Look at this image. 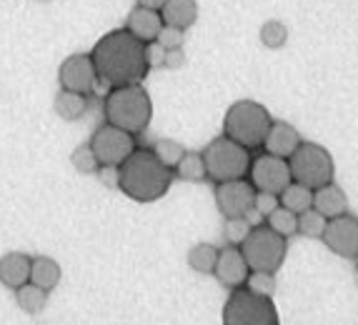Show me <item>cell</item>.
Listing matches in <instances>:
<instances>
[{
	"instance_id": "6da1fadb",
	"label": "cell",
	"mask_w": 358,
	"mask_h": 325,
	"mask_svg": "<svg viewBox=\"0 0 358 325\" xmlns=\"http://www.w3.org/2000/svg\"><path fill=\"white\" fill-rule=\"evenodd\" d=\"M90 58L96 65L98 83L108 88L141 83L148 75V58H145V43L133 38L126 28L110 30L93 45Z\"/></svg>"
},
{
	"instance_id": "7a4b0ae2",
	"label": "cell",
	"mask_w": 358,
	"mask_h": 325,
	"mask_svg": "<svg viewBox=\"0 0 358 325\" xmlns=\"http://www.w3.org/2000/svg\"><path fill=\"white\" fill-rule=\"evenodd\" d=\"M171 168L155 158L153 150H133L118 166V188L138 203H153L171 188Z\"/></svg>"
},
{
	"instance_id": "3957f363",
	"label": "cell",
	"mask_w": 358,
	"mask_h": 325,
	"mask_svg": "<svg viewBox=\"0 0 358 325\" xmlns=\"http://www.w3.org/2000/svg\"><path fill=\"white\" fill-rule=\"evenodd\" d=\"M103 115H106V123L136 136L148 128L150 118H153V103L141 83L118 85V88L108 90L106 101H103Z\"/></svg>"
},
{
	"instance_id": "277c9868",
	"label": "cell",
	"mask_w": 358,
	"mask_h": 325,
	"mask_svg": "<svg viewBox=\"0 0 358 325\" xmlns=\"http://www.w3.org/2000/svg\"><path fill=\"white\" fill-rule=\"evenodd\" d=\"M271 128L268 110L256 101H238L228 108L223 118V130L231 140L241 143L243 148H258L263 145Z\"/></svg>"
},
{
	"instance_id": "5b68a950",
	"label": "cell",
	"mask_w": 358,
	"mask_h": 325,
	"mask_svg": "<svg viewBox=\"0 0 358 325\" xmlns=\"http://www.w3.org/2000/svg\"><path fill=\"white\" fill-rule=\"evenodd\" d=\"M203 166L206 175L215 183H223V180H238L248 173L251 168V155L248 148H243L241 143L231 140L228 136L215 138L208 148L203 150Z\"/></svg>"
},
{
	"instance_id": "8992f818",
	"label": "cell",
	"mask_w": 358,
	"mask_h": 325,
	"mask_svg": "<svg viewBox=\"0 0 358 325\" xmlns=\"http://www.w3.org/2000/svg\"><path fill=\"white\" fill-rule=\"evenodd\" d=\"M241 253L251 270L275 273L286 258V238L266 225H258V228H251L248 236L241 240Z\"/></svg>"
},
{
	"instance_id": "52a82bcc",
	"label": "cell",
	"mask_w": 358,
	"mask_h": 325,
	"mask_svg": "<svg viewBox=\"0 0 358 325\" xmlns=\"http://www.w3.org/2000/svg\"><path fill=\"white\" fill-rule=\"evenodd\" d=\"M291 178L306 188L316 190L334 180V158L326 148L316 143H301L291 153Z\"/></svg>"
},
{
	"instance_id": "ba28073f",
	"label": "cell",
	"mask_w": 358,
	"mask_h": 325,
	"mask_svg": "<svg viewBox=\"0 0 358 325\" xmlns=\"http://www.w3.org/2000/svg\"><path fill=\"white\" fill-rule=\"evenodd\" d=\"M223 325H278V313L271 298L253 290H233L223 308Z\"/></svg>"
},
{
	"instance_id": "9c48e42d",
	"label": "cell",
	"mask_w": 358,
	"mask_h": 325,
	"mask_svg": "<svg viewBox=\"0 0 358 325\" xmlns=\"http://www.w3.org/2000/svg\"><path fill=\"white\" fill-rule=\"evenodd\" d=\"M88 145H90V150L96 153L101 166H113V168H118L120 163L136 150V140H133L131 133L115 128V125H110V123H103L101 128L93 133Z\"/></svg>"
},
{
	"instance_id": "30bf717a",
	"label": "cell",
	"mask_w": 358,
	"mask_h": 325,
	"mask_svg": "<svg viewBox=\"0 0 358 325\" xmlns=\"http://www.w3.org/2000/svg\"><path fill=\"white\" fill-rule=\"evenodd\" d=\"M58 80L63 90L88 95L98 88V73L90 53H73L68 55L58 68Z\"/></svg>"
},
{
	"instance_id": "8fae6325",
	"label": "cell",
	"mask_w": 358,
	"mask_h": 325,
	"mask_svg": "<svg viewBox=\"0 0 358 325\" xmlns=\"http://www.w3.org/2000/svg\"><path fill=\"white\" fill-rule=\"evenodd\" d=\"M248 171H251L253 188L263 190V193L281 195L286 190V185H291L293 180L286 158H278V155H271V153L256 158V163Z\"/></svg>"
},
{
	"instance_id": "7c38bea8",
	"label": "cell",
	"mask_w": 358,
	"mask_h": 325,
	"mask_svg": "<svg viewBox=\"0 0 358 325\" xmlns=\"http://www.w3.org/2000/svg\"><path fill=\"white\" fill-rule=\"evenodd\" d=\"M253 201H256V188L253 183H245L243 178L223 180L215 188V203H218L223 218H243L253 208Z\"/></svg>"
},
{
	"instance_id": "4fadbf2b",
	"label": "cell",
	"mask_w": 358,
	"mask_h": 325,
	"mask_svg": "<svg viewBox=\"0 0 358 325\" xmlns=\"http://www.w3.org/2000/svg\"><path fill=\"white\" fill-rule=\"evenodd\" d=\"M323 240L341 258H358V220L348 218L346 213L331 218L323 231Z\"/></svg>"
},
{
	"instance_id": "5bb4252c",
	"label": "cell",
	"mask_w": 358,
	"mask_h": 325,
	"mask_svg": "<svg viewBox=\"0 0 358 325\" xmlns=\"http://www.w3.org/2000/svg\"><path fill=\"white\" fill-rule=\"evenodd\" d=\"M248 263H245L243 253H241L238 248H223L218 250V260H215V278L221 280L223 285H228V288H241V285L245 283V278H248Z\"/></svg>"
},
{
	"instance_id": "9a60e30c",
	"label": "cell",
	"mask_w": 358,
	"mask_h": 325,
	"mask_svg": "<svg viewBox=\"0 0 358 325\" xmlns=\"http://www.w3.org/2000/svg\"><path fill=\"white\" fill-rule=\"evenodd\" d=\"M163 28V18L158 10H150V8H141L136 6L131 10L126 20V30L131 33L133 38H138L141 43H150L155 41L158 30Z\"/></svg>"
},
{
	"instance_id": "2e32d148",
	"label": "cell",
	"mask_w": 358,
	"mask_h": 325,
	"mask_svg": "<svg viewBox=\"0 0 358 325\" xmlns=\"http://www.w3.org/2000/svg\"><path fill=\"white\" fill-rule=\"evenodd\" d=\"M266 150L278 158H291V153L301 145L299 130L288 123H271L268 136H266Z\"/></svg>"
},
{
	"instance_id": "e0dca14e",
	"label": "cell",
	"mask_w": 358,
	"mask_h": 325,
	"mask_svg": "<svg viewBox=\"0 0 358 325\" xmlns=\"http://www.w3.org/2000/svg\"><path fill=\"white\" fill-rule=\"evenodd\" d=\"M30 280V258L25 253H6L0 258V283L15 290Z\"/></svg>"
},
{
	"instance_id": "ac0fdd59",
	"label": "cell",
	"mask_w": 358,
	"mask_h": 325,
	"mask_svg": "<svg viewBox=\"0 0 358 325\" xmlns=\"http://www.w3.org/2000/svg\"><path fill=\"white\" fill-rule=\"evenodd\" d=\"M313 210L323 215V218H338V215L346 213L348 201H346V193L334 183H326L321 188H316L313 193Z\"/></svg>"
},
{
	"instance_id": "d6986e66",
	"label": "cell",
	"mask_w": 358,
	"mask_h": 325,
	"mask_svg": "<svg viewBox=\"0 0 358 325\" xmlns=\"http://www.w3.org/2000/svg\"><path fill=\"white\" fill-rule=\"evenodd\" d=\"M163 25H173V28H191L198 20V3L196 0H166L161 8Z\"/></svg>"
},
{
	"instance_id": "ffe728a7",
	"label": "cell",
	"mask_w": 358,
	"mask_h": 325,
	"mask_svg": "<svg viewBox=\"0 0 358 325\" xmlns=\"http://www.w3.org/2000/svg\"><path fill=\"white\" fill-rule=\"evenodd\" d=\"M30 283L43 290H53L60 283V266L55 258L48 255H38L30 258Z\"/></svg>"
},
{
	"instance_id": "44dd1931",
	"label": "cell",
	"mask_w": 358,
	"mask_h": 325,
	"mask_svg": "<svg viewBox=\"0 0 358 325\" xmlns=\"http://www.w3.org/2000/svg\"><path fill=\"white\" fill-rule=\"evenodd\" d=\"M88 108V98L80 93H73V90H58L53 101V110L58 113V118L63 120H78Z\"/></svg>"
},
{
	"instance_id": "7402d4cb",
	"label": "cell",
	"mask_w": 358,
	"mask_h": 325,
	"mask_svg": "<svg viewBox=\"0 0 358 325\" xmlns=\"http://www.w3.org/2000/svg\"><path fill=\"white\" fill-rule=\"evenodd\" d=\"M15 303H18L20 310L36 315V313H41L43 308H45V303H48V290L38 288V285H33L28 280L25 285L15 288Z\"/></svg>"
},
{
	"instance_id": "603a6c76",
	"label": "cell",
	"mask_w": 358,
	"mask_h": 325,
	"mask_svg": "<svg viewBox=\"0 0 358 325\" xmlns=\"http://www.w3.org/2000/svg\"><path fill=\"white\" fill-rule=\"evenodd\" d=\"M281 201H283V208H288L291 213L299 215L313 205V190L301 183H291V185H286V190L281 193Z\"/></svg>"
},
{
	"instance_id": "cb8c5ba5",
	"label": "cell",
	"mask_w": 358,
	"mask_h": 325,
	"mask_svg": "<svg viewBox=\"0 0 358 325\" xmlns=\"http://www.w3.org/2000/svg\"><path fill=\"white\" fill-rule=\"evenodd\" d=\"M215 260H218V250L210 243H198L188 253V266L196 273H213Z\"/></svg>"
},
{
	"instance_id": "d4e9b609",
	"label": "cell",
	"mask_w": 358,
	"mask_h": 325,
	"mask_svg": "<svg viewBox=\"0 0 358 325\" xmlns=\"http://www.w3.org/2000/svg\"><path fill=\"white\" fill-rule=\"evenodd\" d=\"M268 228L278 233V236L288 238L299 231V215L291 213L288 208H275L273 213H268Z\"/></svg>"
},
{
	"instance_id": "484cf974",
	"label": "cell",
	"mask_w": 358,
	"mask_h": 325,
	"mask_svg": "<svg viewBox=\"0 0 358 325\" xmlns=\"http://www.w3.org/2000/svg\"><path fill=\"white\" fill-rule=\"evenodd\" d=\"M176 173H178V178H183V180H193V183L203 180V178H206V166H203V158H201V153H185L183 158L178 160Z\"/></svg>"
},
{
	"instance_id": "4316f807",
	"label": "cell",
	"mask_w": 358,
	"mask_h": 325,
	"mask_svg": "<svg viewBox=\"0 0 358 325\" xmlns=\"http://www.w3.org/2000/svg\"><path fill=\"white\" fill-rule=\"evenodd\" d=\"M153 155L161 160L166 168H176V166H178V160L185 155V148L180 145L178 140H168V138H166V140H158L153 145Z\"/></svg>"
},
{
	"instance_id": "83f0119b",
	"label": "cell",
	"mask_w": 358,
	"mask_h": 325,
	"mask_svg": "<svg viewBox=\"0 0 358 325\" xmlns=\"http://www.w3.org/2000/svg\"><path fill=\"white\" fill-rule=\"evenodd\" d=\"M299 231L308 238H321L323 231H326V218H323L318 210H303L299 213Z\"/></svg>"
},
{
	"instance_id": "f1b7e54d",
	"label": "cell",
	"mask_w": 358,
	"mask_h": 325,
	"mask_svg": "<svg viewBox=\"0 0 358 325\" xmlns=\"http://www.w3.org/2000/svg\"><path fill=\"white\" fill-rule=\"evenodd\" d=\"M288 41V28L283 23H278V20H268V23H263L261 28V43L266 48H281L286 45Z\"/></svg>"
},
{
	"instance_id": "f546056e",
	"label": "cell",
	"mask_w": 358,
	"mask_h": 325,
	"mask_svg": "<svg viewBox=\"0 0 358 325\" xmlns=\"http://www.w3.org/2000/svg\"><path fill=\"white\" fill-rule=\"evenodd\" d=\"M71 163L78 173H98V168H101V163H98L96 153L90 150V145H78L71 155Z\"/></svg>"
},
{
	"instance_id": "4dcf8cb0",
	"label": "cell",
	"mask_w": 358,
	"mask_h": 325,
	"mask_svg": "<svg viewBox=\"0 0 358 325\" xmlns=\"http://www.w3.org/2000/svg\"><path fill=\"white\" fill-rule=\"evenodd\" d=\"M245 283H248V290H253V293H258V296H266V298L273 296V290H275L273 273L253 270V275L248 273V278H245Z\"/></svg>"
},
{
	"instance_id": "1f68e13d",
	"label": "cell",
	"mask_w": 358,
	"mask_h": 325,
	"mask_svg": "<svg viewBox=\"0 0 358 325\" xmlns=\"http://www.w3.org/2000/svg\"><path fill=\"white\" fill-rule=\"evenodd\" d=\"M155 41L161 43L166 50H171V48H180L183 45V30L173 28V25H163V28L158 30V36H155Z\"/></svg>"
},
{
	"instance_id": "d6a6232c",
	"label": "cell",
	"mask_w": 358,
	"mask_h": 325,
	"mask_svg": "<svg viewBox=\"0 0 358 325\" xmlns=\"http://www.w3.org/2000/svg\"><path fill=\"white\" fill-rule=\"evenodd\" d=\"M251 231V223L245 218H228L226 220V236L231 243H241Z\"/></svg>"
},
{
	"instance_id": "836d02e7",
	"label": "cell",
	"mask_w": 358,
	"mask_h": 325,
	"mask_svg": "<svg viewBox=\"0 0 358 325\" xmlns=\"http://www.w3.org/2000/svg\"><path fill=\"white\" fill-rule=\"evenodd\" d=\"M253 208H256L258 213L261 215H268V213H273L275 208H278V195H273V193H256V201H253Z\"/></svg>"
},
{
	"instance_id": "e575fe53",
	"label": "cell",
	"mask_w": 358,
	"mask_h": 325,
	"mask_svg": "<svg viewBox=\"0 0 358 325\" xmlns=\"http://www.w3.org/2000/svg\"><path fill=\"white\" fill-rule=\"evenodd\" d=\"M145 58H148V68H161L163 58H166V48L158 41L145 43Z\"/></svg>"
},
{
	"instance_id": "d590c367",
	"label": "cell",
	"mask_w": 358,
	"mask_h": 325,
	"mask_svg": "<svg viewBox=\"0 0 358 325\" xmlns=\"http://www.w3.org/2000/svg\"><path fill=\"white\" fill-rule=\"evenodd\" d=\"M183 63H185V53L180 50V48H171V50H166L163 65H166L168 71H178V68H183Z\"/></svg>"
},
{
	"instance_id": "8d00e7d4",
	"label": "cell",
	"mask_w": 358,
	"mask_h": 325,
	"mask_svg": "<svg viewBox=\"0 0 358 325\" xmlns=\"http://www.w3.org/2000/svg\"><path fill=\"white\" fill-rule=\"evenodd\" d=\"M98 175H101V180L106 185H110V188H118V168L101 166V168H98Z\"/></svg>"
},
{
	"instance_id": "74e56055",
	"label": "cell",
	"mask_w": 358,
	"mask_h": 325,
	"mask_svg": "<svg viewBox=\"0 0 358 325\" xmlns=\"http://www.w3.org/2000/svg\"><path fill=\"white\" fill-rule=\"evenodd\" d=\"M136 6L150 8V10H161V8L166 6V0H136Z\"/></svg>"
},
{
	"instance_id": "f35d334b",
	"label": "cell",
	"mask_w": 358,
	"mask_h": 325,
	"mask_svg": "<svg viewBox=\"0 0 358 325\" xmlns=\"http://www.w3.org/2000/svg\"><path fill=\"white\" fill-rule=\"evenodd\" d=\"M38 3H53V0H38Z\"/></svg>"
},
{
	"instance_id": "ab89813d",
	"label": "cell",
	"mask_w": 358,
	"mask_h": 325,
	"mask_svg": "<svg viewBox=\"0 0 358 325\" xmlns=\"http://www.w3.org/2000/svg\"><path fill=\"white\" fill-rule=\"evenodd\" d=\"M356 283H358V268H356Z\"/></svg>"
}]
</instances>
